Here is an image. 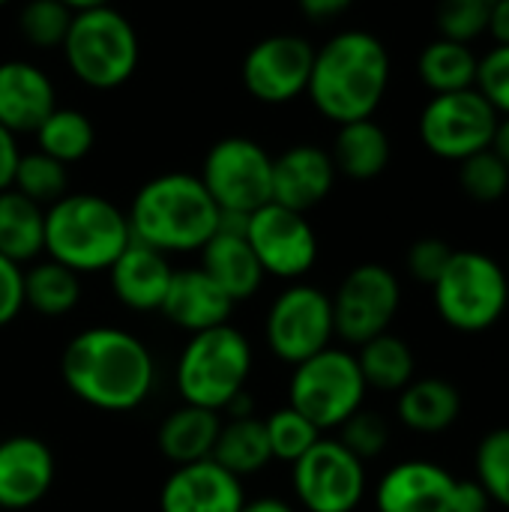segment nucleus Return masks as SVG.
Masks as SVG:
<instances>
[{"label": "nucleus", "instance_id": "f257e3e1", "mask_svg": "<svg viewBox=\"0 0 509 512\" xmlns=\"http://www.w3.org/2000/svg\"><path fill=\"white\" fill-rule=\"evenodd\" d=\"M60 375L69 393L84 405L123 414L147 402L156 363L138 336L120 327H90L66 342Z\"/></svg>", "mask_w": 509, "mask_h": 512}, {"label": "nucleus", "instance_id": "f03ea898", "mask_svg": "<svg viewBox=\"0 0 509 512\" xmlns=\"http://www.w3.org/2000/svg\"><path fill=\"white\" fill-rule=\"evenodd\" d=\"M390 84V54L366 30L336 33L315 51L306 93L333 123L366 120L378 111Z\"/></svg>", "mask_w": 509, "mask_h": 512}, {"label": "nucleus", "instance_id": "7ed1b4c3", "mask_svg": "<svg viewBox=\"0 0 509 512\" xmlns=\"http://www.w3.org/2000/svg\"><path fill=\"white\" fill-rule=\"evenodd\" d=\"M135 243L162 255L195 252L219 228V207L195 174H162L147 180L126 213Z\"/></svg>", "mask_w": 509, "mask_h": 512}, {"label": "nucleus", "instance_id": "20e7f679", "mask_svg": "<svg viewBox=\"0 0 509 512\" xmlns=\"http://www.w3.org/2000/svg\"><path fill=\"white\" fill-rule=\"evenodd\" d=\"M129 243L126 213L102 195L66 192L45 210V252L78 276L108 270Z\"/></svg>", "mask_w": 509, "mask_h": 512}, {"label": "nucleus", "instance_id": "39448f33", "mask_svg": "<svg viewBox=\"0 0 509 512\" xmlns=\"http://www.w3.org/2000/svg\"><path fill=\"white\" fill-rule=\"evenodd\" d=\"M252 375V345L231 327H213L192 333L177 360V393L183 405H198L207 411H225V405L246 390Z\"/></svg>", "mask_w": 509, "mask_h": 512}, {"label": "nucleus", "instance_id": "423d86ee", "mask_svg": "<svg viewBox=\"0 0 509 512\" xmlns=\"http://www.w3.org/2000/svg\"><path fill=\"white\" fill-rule=\"evenodd\" d=\"M441 321L459 333L495 327L509 303L507 270L477 249H453L444 273L432 285Z\"/></svg>", "mask_w": 509, "mask_h": 512}, {"label": "nucleus", "instance_id": "0eeeda50", "mask_svg": "<svg viewBox=\"0 0 509 512\" xmlns=\"http://www.w3.org/2000/svg\"><path fill=\"white\" fill-rule=\"evenodd\" d=\"M72 75L93 90H114L138 66V36L114 6L75 12L60 45Z\"/></svg>", "mask_w": 509, "mask_h": 512}, {"label": "nucleus", "instance_id": "6e6552de", "mask_svg": "<svg viewBox=\"0 0 509 512\" xmlns=\"http://www.w3.org/2000/svg\"><path fill=\"white\" fill-rule=\"evenodd\" d=\"M366 381L357 357L342 348H324L315 357L294 366L288 384V405L300 411L318 432L339 429L351 414L363 408Z\"/></svg>", "mask_w": 509, "mask_h": 512}, {"label": "nucleus", "instance_id": "1a4fd4ad", "mask_svg": "<svg viewBox=\"0 0 509 512\" xmlns=\"http://www.w3.org/2000/svg\"><path fill=\"white\" fill-rule=\"evenodd\" d=\"M198 180L219 213L249 216L273 201V156L258 141L231 135L210 147Z\"/></svg>", "mask_w": 509, "mask_h": 512}, {"label": "nucleus", "instance_id": "9d476101", "mask_svg": "<svg viewBox=\"0 0 509 512\" xmlns=\"http://www.w3.org/2000/svg\"><path fill=\"white\" fill-rule=\"evenodd\" d=\"M498 120L501 114L477 87L435 93L420 114V138L435 156L462 162L492 147Z\"/></svg>", "mask_w": 509, "mask_h": 512}, {"label": "nucleus", "instance_id": "9b49d317", "mask_svg": "<svg viewBox=\"0 0 509 512\" xmlns=\"http://www.w3.org/2000/svg\"><path fill=\"white\" fill-rule=\"evenodd\" d=\"M291 483L306 512H357L366 495V468L348 447L321 438L291 465Z\"/></svg>", "mask_w": 509, "mask_h": 512}, {"label": "nucleus", "instance_id": "f8f14e48", "mask_svg": "<svg viewBox=\"0 0 509 512\" xmlns=\"http://www.w3.org/2000/svg\"><path fill=\"white\" fill-rule=\"evenodd\" d=\"M330 300L336 336L348 345H366L390 330L402 303V288L396 273L384 264H360L342 279Z\"/></svg>", "mask_w": 509, "mask_h": 512}, {"label": "nucleus", "instance_id": "ddd939ff", "mask_svg": "<svg viewBox=\"0 0 509 512\" xmlns=\"http://www.w3.org/2000/svg\"><path fill=\"white\" fill-rule=\"evenodd\" d=\"M264 336L270 351L288 363L297 366L318 351L330 348L336 330H333V300L312 285H291L285 288L264 321Z\"/></svg>", "mask_w": 509, "mask_h": 512}, {"label": "nucleus", "instance_id": "4468645a", "mask_svg": "<svg viewBox=\"0 0 509 512\" xmlns=\"http://www.w3.org/2000/svg\"><path fill=\"white\" fill-rule=\"evenodd\" d=\"M246 240L264 270L276 279H300L318 261V237L306 213L264 204L246 216Z\"/></svg>", "mask_w": 509, "mask_h": 512}, {"label": "nucleus", "instance_id": "2eb2a0df", "mask_svg": "<svg viewBox=\"0 0 509 512\" xmlns=\"http://www.w3.org/2000/svg\"><path fill=\"white\" fill-rule=\"evenodd\" d=\"M315 63V48L309 39L294 33H276L255 42L243 60L246 90L267 105H285L306 93Z\"/></svg>", "mask_w": 509, "mask_h": 512}, {"label": "nucleus", "instance_id": "dca6fc26", "mask_svg": "<svg viewBox=\"0 0 509 512\" xmlns=\"http://www.w3.org/2000/svg\"><path fill=\"white\" fill-rule=\"evenodd\" d=\"M201 270L234 300H249L264 282V270L246 240V216L219 213L216 234L201 246Z\"/></svg>", "mask_w": 509, "mask_h": 512}, {"label": "nucleus", "instance_id": "f3484780", "mask_svg": "<svg viewBox=\"0 0 509 512\" xmlns=\"http://www.w3.org/2000/svg\"><path fill=\"white\" fill-rule=\"evenodd\" d=\"M243 480L213 459L177 465L159 492V512H240Z\"/></svg>", "mask_w": 509, "mask_h": 512}, {"label": "nucleus", "instance_id": "a211bd4d", "mask_svg": "<svg viewBox=\"0 0 509 512\" xmlns=\"http://www.w3.org/2000/svg\"><path fill=\"white\" fill-rule=\"evenodd\" d=\"M54 453L33 435L0 441V507L27 510L39 504L54 486Z\"/></svg>", "mask_w": 509, "mask_h": 512}, {"label": "nucleus", "instance_id": "6ab92c4d", "mask_svg": "<svg viewBox=\"0 0 509 512\" xmlns=\"http://www.w3.org/2000/svg\"><path fill=\"white\" fill-rule=\"evenodd\" d=\"M456 477L426 459H411L390 468L378 489V512H453Z\"/></svg>", "mask_w": 509, "mask_h": 512}, {"label": "nucleus", "instance_id": "aec40b11", "mask_svg": "<svg viewBox=\"0 0 509 512\" xmlns=\"http://www.w3.org/2000/svg\"><path fill=\"white\" fill-rule=\"evenodd\" d=\"M336 183V165L327 150L297 144L273 159V204L297 213L318 207Z\"/></svg>", "mask_w": 509, "mask_h": 512}, {"label": "nucleus", "instance_id": "412c9836", "mask_svg": "<svg viewBox=\"0 0 509 512\" xmlns=\"http://www.w3.org/2000/svg\"><path fill=\"white\" fill-rule=\"evenodd\" d=\"M57 108L51 78L27 60L0 63V126L12 135L36 132Z\"/></svg>", "mask_w": 509, "mask_h": 512}, {"label": "nucleus", "instance_id": "4be33fe9", "mask_svg": "<svg viewBox=\"0 0 509 512\" xmlns=\"http://www.w3.org/2000/svg\"><path fill=\"white\" fill-rule=\"evenodd\" d=\"M159 312L180 330L201 333L228 324L234 312V300L201 267H189V270H174Z\"/></svg>", "mask_w": 509, "mask_h": 512}, {"label": "nucleus", "instance_id": "5701e85b", "mask_svg": "<svg viewBox=\"0 0 509 512\" xmlns=\"http://www.w3.org/2000/svg\"><path fill=\"white\" fill-rule=\"evenodd\" d=\"M171 276L174 270L168 264V255L135 240L108 267L114 297L132 312H159L168 294Z\"/></svg>", "mask_w": 509, "mask_h": 512}, {"label": "nucleus", "instance_id": "b1692460", "mask_svg": "<svg viewBox=\"0 0 509 512\" xmlns=\"http://www.w3.org/2000/svg\"><path fill=\"white\" fill-rule=\"evenodd\" d=\"M219 429H222L219 411H207L198 405H180L177 411H171L162 420L156 444L168 462L192 465V462H204L213 456Z\"/></svg>", "mask_w": 509, "mask_h": 512}, {"label": "nucleus", "instance_id": "393cba45", "mask_svg": "<svg viewBox=\"0 0 509 512\" xmlns=\"http://www.w3.org/2000/svg\"><path fill=\"white\" fill-rule=\"evenodd\" d=\"M396 414L411 432L438 435V432H447L459 420L462 396L444 378H420V381H411L405 390H399Z\"/></svg>", "mask_w": 509, "mask_h": 512}, {"label": "nucleus", "instance_id": "a878e982", "mask_svg": "<svg viewBox=\"0 0 509 512\" xmlns=\"http://www.w3.org/2000/svg\"><path fill=\"white\" fill-rule=\"evenodd\" d=\"M330 159L351 180H375L390 165V138L372 117L342 123Z\"/></svg>", "mask_w": 509, "mask_h": 512}, {"label": "nucleus", "instance_id": "bb28decb", "mask_svg": "<svg viewBox=\"0 0 509 512\" xmlns=\"http://www.w3.org/2000/svg\"><path fill=\"white\" fill-rule=\"evenodd\" d=\"M45 252V210L15 189L0 192V255L24 264Z\"/></svg>", "mask_w": 509, "mask_h": 512}, {"label": "nucleus", "instance_id": "cd10ccee", "mask_svg": "<svg viewBox=\"0 0 509 512\" xmlns=\"http://www.w3.org/2000/svg\"><path fill=\"white\" fill-rule=\"evenodd\" d=\"M216 465H222L225 471H231L234 477H252L258 471L267 468L270 456V444H267V432H264V420L258 417H237L222 423L213 456Z\"/></svg>", "mask_w": 509, "mask_h": 512}, {"label": "nucleus", "instance_id": "c85d7f7f", "mask_svg": "<svg viewBox=\"0 0 509 512\" xmlns=\"http://www.w3.org/2000/svg\"><path fill=\"white\" fill-rule=\"evenodd\" d=\"M360 375L366 381V387L381 390V393H399L414 381V351L408 348L405 339L393 336V333H381L375 339H369L366 345H360V351L354 354Z\"/></svg>", "mask_w": 509, "mask_h": 512}, {"label": "nucleus", "instance_id": "c756f323", "mask_svg": "<svg viewBox=\"0 0 509 512\" xmlns=\"http://www.w3.org/2000/svg\"><path fill=\"white\" fill-rule=\"evenodd\" d=\"M477 66H480V57L471 51V45L444 39V36L429 42L417 60V72L432 93H456V90L474 87Z\"/></svg>", "mask_w": 509, "mask_h": 512}, {"label": "nucleus", "instance_id": "7c9ffc66", "mask_svg": "<svg viewBox=\"0 0 509 512\" xmlns=\"http://www.w3.org/2000/svg\"><path fill=\"white\" fill-rule=\"evenodd\" d=\"M81 300V279L75 270L57 261H39L24 273V306L45 318H60L72 312Z\"/></svg>", "mask_w": 509, "mask_h": 512}, {"label": "nucleus", "instance_id": "2f4dec72", "mask_svg": "<svg viewBox=\"0 0 509 512\" xmlns=\"http://www.w3.org/2000/svg\"><path fill=\"white\" fill-rule=\"evenodd\" d=\"M33 135H36V150H42L45 156H51L63 165L84 159L96 141V129H93L90 117L84 111L60 108V105L42 120V126Z\"/></svg>", "mask_w": 509, "mask_h": 512}, {"label": "nucleus", "instance_id": "473e14b6", "mask_svg": "<svg viewBox=\"0 0 509 512\" xmlns=\"http://www.w3.org/2000/svg\"><path fill=\"white\" fill-rule=\"evenodd\" d=\"M66 186H69V177H66V165L45 156L42 150H33V153H21L18 156V165H15V174H12V186L15 192H21L24 198L36 201L39 207L42 204H54L66 195Z\"/></svg>", "mask_w": 509, "mask_h": 512}, {"label": "nucleus", "instance_id": "72a5a7b5", "mask_svg": "<svg viewBox=\"0 0 509 512\" xmlns=\"http://www.w3.org/2000/svg\"><path fill=\"white\" fill-rule=\"evenodd\" d=\"M264 432H267L270 456L279 462H288V465H294L306 450H312L321 441V432L291 405L273 411L264 420Z\"/></svg>", "mask_w": 509, "mask_h": 512}, {"label": "nucleus", "instance_id": "f704fd0d", "mask_svg": "<svg viewBox=\"0 0 509 512\" xmlns=\"http://www.w3.org/2000/svg\"><path fill=\"white\" fill-rule=\"evenodd\" d=\"M459 183H462L465 195H471L480 204L501 201L509 189L507 162L492 147L480 150L459 162Z\"/></svg>", "mask_w": 509, "mask_h": 512}, {"label": "nucleus", "instance_id": "c9c22d12", "mask_svg": "<svg viewBox=\"0 0 509 512\" xmlns=\"http://www.w3.org/2000/svg\"><path fill=\"white\" fill-rule=\"evenodd\" d=\"M72 15L75 12L60 0H30L21 9L18 27L33 48H60L69 33Z\"/></svg>", "mask_w": 509, "mask_h": 512}, {"label": "nucleus", "instance_id": "e433bc0d", "mask_svg": "<svg viewBox=\"0 0 509 512\" xmlns=\"http://www.w3.org/2000/svg\"><path fill=\"white\" fill-rule=\"evenodd\" d=\"M477 483L492 504L509 510V426L489 432L477 447Z\"/></svg>", "mask_w": 509, "mask_h": 512}, {"label": "nucleus", "instance_id": "4c0bfd02", "mask_svg": "<svg viewBox=\"0 0 509 512\" xmlns=\"http://www.w3.org/2000/svg\"><path fill=\"white\" fill-rule=\"evenodd\" d=\"M498 0H441L438 6V30L444 39L471 42L489 30V18Z\"/></svg>", "mask_w": 509, "mask_h": 512}, {"label": "nucleus", "instance_id": "58836bf2", "mask_svg": "<svg viewBox=\"0 0 509 512\" xmlns=\"http://www.w3.org/2000/svg\"><path fill=\"white\" fill-rule=\"evenodd\" d=\"M339 444L348 447L360 462H369V459H378L387 444H390V426L381 414L375 411H366L360 408L357 414H351L342 426H339Z\"/></svg>", "mask_w": 509, "mask_h": 512}, {"label": "nucleus", "instance_id": "ea45409f", "mask_svg": "<svg viewBox=\"0 0 509 512\" xmlns=\"http://www.w3.org/2000/svg\"><path fill=\"white\" fill-rule=\"evenodd\" d=\"M489 105L507 117L509 114V45H495L477 66V84H474Z\"/></svg>", "mask_w": 509, "mask_h": 512}, {"label": "nucleus", "instance_id": "a19ab883", "mask_svg": "<svg viewBox=\"0 0 509 512\" xmlns=\"http://www.w3.org/2000/svg\"><path fill=\"white\" fill-rule=\"evenodd\" d=\"M450 258H453V246L450 243H444L438 237H423L408 252V273L417 282H423V285H435Z\"/></svg>", "mask_w": 509, "mask_h": 512}, {"label": "nucleus", "instance_id": "79ce46f5", "mask_svg": "<svg viewBox=\"0 0 509 512\" xmlns=\"http://www.w3.org/2000/svg\"><path fill=\"white\" fill-rule=\"evenodd\" d=\"M24 309V270L0 255V330L9 327Z\"/></svg>", "mask_w": 509, "mask_h": 512}, {"label": "nucleus", "instance_id": "37998d69", "mask_svg": "<svg viewBox=\"0 0 509 512\" xmlns=\"http://www.w3.org/2000/svg\"><path fill=\"white\" fill-rule=\"evenodd\" d=\"M492 498L477 480H456L453 489V512H489Z\"/></svg>", "mask_w": 509, "mask_h": 512}, {"label": "nucleus", "instance_id": "c03bdc74", "mask_svg": "<svg viewBox=\"0 0 509 512\" xmlns=\"http://www.w3.org/2000/svg\"><path fill=\"white\" fill-rule=\"evenodd\" d=\"M18 156H21V150L15 144V135L0 126V192L12 186V174H15Z\"/></svg>", "mask_w": 509, "mask_h": 512}, {"label": "nucleus", "instance_id": "a18cd8bd", "mask_svg": "<svg viewBox=\"0 0 509 512\" xmlns=\"http://www.w3.org/2000/svg\"><path fill=\"white\" fill-rule=\"evenodd\" d=\"M297 3H300L303 15L312 18V21L336 18V15H342V12L351 6V0H297Z\"/></svg>", "mask_w": 509, "mask_h": 512}, {"label": "nucleus", "instance_id": "49530a36", "mask_svg": "<svg viewBox=\"0 0 509 512\" xmlns=\"http://www.w3.org/2000/svg\"><path fill=\"white\" fill-rule=\"evenodd\" d=\"M498 45H509V0H498L489 18V30Z\"/></svg>", "mask_w": 509, "mask_h": 512}, {"label": "nucleus", "instance_id": "de8ad7c7", "mask_svg": "<svg viewBox=\"0 0 509 512\" xmlns=\"http://www.w3.org/2000/svg\"><path fill=\"white\" fill-rule=\"evenodd\" d=\"M225 414H228V420H237V417H255V402H252V396L243 390V393H237L228 405H225Z\"/></svg>", "mask_w": 509, "mask_h": 512}, {"label": "nucleus", "instance_id": "09e8293b", "mask_svg": "<svg viewBox=\"0 0 509 512\" xmlns=\"http://www.w3.org/2000/svg\"><path fill=\"white\" fill-rule=\"evenodd\" d=\"M240 512H294V507L282 498H258V501H246Z\"/></svg>", "mask_w": 509, "mask_h": 512}, {"label": "nucleus", "instance_id": "8fccbe9b", "mask_svg": "<svg viewBox=\"0 0 509 512\" xmlns=\"http://www.w3.org/2000/svg\"><path fill=\"white\" fill-rule=\"evenodd\" d=\"M492 150L507 162L509 168V114L498 120V129H495V141H492Z\"/></svg>", "mask_w": 509, "mask_h": 512}, {"label": "nucleus", "instance_id": "3c124183", "mask_svg": "<svg viewBox=\"0 0 509 512\" xmlns=\"http://www.w3.org/2000/svg\"><path fill=\"white\" fill-rule=\"evenodd\" d=\"M66 3L72 12H87V9H99V6H111V0H60Z\"/></svg>", "mask_w": 509, "mask_h": 512}, {"label": "nucleus", "instance_id": "603ef678", "mask_svg": "<svg viewBox=\"0 0 509 512\" xmlns=\"http://www.w3.org/2000/svg\"><path fill=\"white\" fill-rule=\"evenodd\" d=\"M6 3H9V0H0V6H6Z\"/></svg>", "mask_w": 509, "mask_h": 512}]
</instances>
